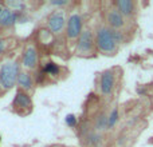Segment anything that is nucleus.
Instances as JSON below:
<instances>
[{
	"instance_id": "obj_1",
	"label": "nucleus",
	"mask_w": 153,
	"mask_h": 147,
	"mask_svg": "<svg viewBox=\"0 0 153 147\" xmlns=\"http://www.w3.org/2000/svg\"><path fill=\"white\" fill-rule=\"evenodd\" d=\"M118 40L116 31L108 26H100L95 32V47L102 55H114L118 50Z\"/></svg>"
},
{
	"instance_id": "obj_2",
	"label": "nucleus",
	"mask_w": 153,
	"mask_h": 147,
	"mask_svg": "<svg viewBox=\"0 0 153 147\" xmlns=\"http://www.w3.org/2000/svg\"><path fill=\"white\" fill-rule=\"evenodd\" d=\"M19 64L13 59H5L0 63V90L10 91L15 84H18Z\"/></svg>"
},
{
	"instance_id": "obj_3",
	"label": "nucleus",
	"mask_w": 153,
	"mask_h": 147,
	"mask_svg": "<svg viewBox=\"0 0 153 147\" xmlns=\"http://www.w3.org/2000/svg\"><path fill=\"white\" fill-rule=\"evenodd\" d=\"M67 26V19H66V13L63 10H58L54 11L50 16L47 18V27L48 31L54 35H59L63 32V29Z\"/></svg>"
},
{
	"instance_id": "obj_4",
	"label": "nucleus",
	"mask_w": 153,
	"mask_h": 147,
	"mask_svg": "<svg viewBox=\"0 0 153 147\" xmlns=\"http://www.w3.org/2000/svg\"><path fill=\"white\" fill-rule=\"evenodd\" d=\"M94 46H95V39H94V35L90 29H83V32L81 34L79 39L76 40V50L75 52L78 55H90L94 50Z\"/></svg>"
},
{
	"instance_id": "obj_5",
	"label": "nucleus",
	"mask_w": 153,
	"mask_h": 147,
	"mask_svg": "<svg viewBox=\"0 0 153 147\" xmlns=\"http://www.w3.org/2000/svg\"><path fill=\"white\" fill-rule=\"evenodd\" d=\"M83 21H82V16L78 12H74L70 15L67 19V26H66V36L69 40H78L81 34L83 32Z\"/></svg>"
},
{
	"instance_id": "obj_6",
	"label": "nucleus",
	"mask_w": 153,
	"mask_h": 147,
	"mask_svg": "<svg viewBox=\"0 0 153 147\" xmlns=\"http://www.w3.org/2000/svg\"><path fill=\"white\" fill-rule=\"evenodd\" d=\"M106 23H108V27H110L114 31H121V28H124L126 24V19L111 4V7L106 11Z\"/></svg>"
},
{
	"instance_id": "obj_7",
	"label": "nucleus",
	"mask_w": 153,
	"mask_h": 147,
	"mask_svg": "<svg viewBox=\"0 0 153 147\" xmlns=\"http://www.w3.org/2000/svg\"><path fill=\"white\" fill-rule=\"evenodd\" d=\"M114 86H116V74H114V70H106V71L101 74L100 88H101V92L105 96H108V95H110L113 92Z\"/></svg>"
},
{
	"instance_id": "obj_8",
	"label": "nucleus",
	"mask_w": 153,
	"mask_h": 147,
	"mask_svg": "<svg viewBox=\"0 0 153 147\" xmlns=\"http://www.w3.org/2000/svg\"><path fill=\"white\" fill-rule=\"evenodd\" d=\"M22 66L26 70H35L38 67V51L34 44H28L23 51V58H22Z\"/></svg>"
},
{
	"instance_id": "obj_9",
	"label": "nucleus",
	"mask_w": 153,
	"mask_h": 147,
	"mask_svg": "<svg viewBox=\"0 0 153 147\" xmlns=\"http://www.w3.org/2000/svg\"><path fill=\"white\" fill-rule=\"evenodd\" d=\"M12 104H13V107H15V110H18L19 112L27 114L28 111H31V108H32V100L27 92L19 90L15 95V99H13Z\"/></svg>"
},
{
	"instance_id": "obj_10",
	"label": "nucleus",
	"mask_w": 153,
	"mask_h": 147,
	"mask_svg": "<svg viewBox=\"0 0 153 147\" xmlns=\"http://www.w3.org/2000/svg\"><path fill=\"white\" fill-rule=\"evenodd\" d=\"M113 5L124 15L125 19L133 18L136 13V3L132 0H117L113 3Z\"/></svg>"
},
{
	"instance_id": "obj_11",
	"label": "nucleus",
	"mask_w": 153,
	"mask_h": 147,
	"mask_svg": "<svg viewBox=\"0 0 153 147\" xmlns=\"http://www.w3.org/2000/svg\"><path fill=\"white\" fill-rule=\"evenodd\" d=\"M18 12H15V11L10 10V8L5 7L4 11H3L1 16H0V27H5V28H8V27H13L16 23H18Z\"/></svg>"
},
{
	"instance_id": "obj_12",
	"label": "nucleus",
	"mask_w": 153,
	"mask_h": 147,
	"mask_svg": "<svg viewBox=\"0 0 153 147\" xmlns=\"http://www.w3.org/2000/svg\"><path fill=\"white\" fill-rule=\"evenodd\" d=\"M18 86L22 91L28 92L34 88V79L27 71H20L18 78Z\"/></svg>"
},
{
	"instance_id": "obj_13",
	"label": "nucleus",
	"mask_w": 153,
	"mask_h": 147,
	"mask_svg": "<svg viewBox=\"0 0 153 147\" xmlns=\"http://www.w3.org/2000/svg\"><path fill=\"white\" fill-rule=\"evenodd\" d=\"M42 71H43V74H46V75H48V76H58L59 72H61V68H59V66L56 63L48 62V63L45 64Z\"/></svg>"
},
{
	"instance_id": "obj_14",
	"label": "nucleus",
	"mask_w": 153,
	"mask_h": 147,
	"mask_svg": "<svg viewBox=\"0 0 153 147\" xmlns=\"http://www.w3.org/2000/svg\"><path fill=\"white\" fill-rule=\"evenodd\" d=\"M108 123H109V115L102 114V115H100V118H97V121H95V130H97V131H103V130L108 129Z\"/></svg>"
},
{
	"instance_id": "obj_15",
	"label": "nucleus",
	"mask_w": 153,
	"mask_h": 147,
	"mask_svg": "<svg viewBox=\"0 0 153 147\" xmlns=\"http://www.w3.org/2000/svg\"><path fill=\"white\" fill-rule=\"evenodd\" d=\"M118 118H120V112H118V108H113L111 110V112L109 114V123H108V129H113L114 126L117 124V122H118Z\"/></svg>"
},
{
	"instance_id": "obj_16",
	"label": "nucleus",
	"mask_w": 153,
	"mask_h": 147,
	"mask_svg": "<svg viewBox=\"0 0 153 147\" xmlns=\"http://www.w3.org/2000/svg\"><path fill=\"white\" fill-rule=\"evenodd\" d=\"M5 5H7V8L15 11V12L16 11L24 10V3H22V1H5Z\"/></svg>"
},
{
	"instance_id": "obj_17",
	"label": "nucleus",
	"mask_w": 153,
	"mask_h": 147,
	"mask_svg": "<svg viewBox=\"0 0 153 147\" xmlns=\"http://www.w3.org/2000/svg\"><path fill=\"white\" fill-rule=\"evenodd\" d=\"M10 48V40L8 39H1L0 37V54L5 52Z\"/></svg>"
},
{
	"instance_id": "obj_18",
	"label": "nucleus",
	"mask_w": 153,
	"mask_h": 147,
	"mask_svg": "<svg viewBox=\"0 0 153 147\" xmlns=\"http://www.w3.org/2000/svg\"><path fill=\"white\" fill-rule=\"evenodd\" d=\"M66 123H67V126H70V127H74L75 124H76V118H75V115H71V114H69V115L66 116Z\"/></svg>"
},
{
	"instance_id": "obj_19",
	"label": "nucleus",
	"mask_w": 153,
	"mask_h": 147,
	"mask_svg": "<svg viewBox=\"0 0 153 147\" xmlns=\"http://www.w3.org/2000/svg\"><path fill=\"white\" fill-rule=\"evenodd\" d=\"M69 1H63V0H53L50 1V5H54V7H65V5H69Z\"/></svg>"
},
{
	"instance_id": "obj_20",
	"label": "nucleus",
	"mask_w": 153,
	"mask_h": 147,
	"mask_svg": "<svg viewBox=\"0 0 153 147\" xmlns=\"http://www.w3.org/2000/svg\"><path fill=\"white\" fill-rule=\"evenodd\" d=\"M98 139H101L100 135H97V134H91V135H90V142L94 143V145L98 142Z\"/></svg>"
},
{
	"instance_id": "obj_21",
	"label": "nucleus",
	"mask_w": 153,
	"mask_h": 147,
	"mask_svg": "<svg viewBox=\"0 0 153 147\" xmlns=\"http://www.w3.org/2000/svg\"><path fill=\"white\" fill-rule=\"evenodd\" d=\"M4 8H5V7H3V5L0 4V16H1V13H3V11H4Z\"/></svg>"
}]
</instances>
